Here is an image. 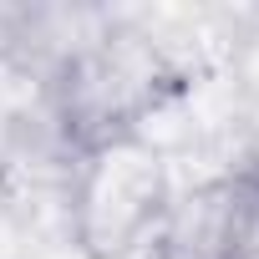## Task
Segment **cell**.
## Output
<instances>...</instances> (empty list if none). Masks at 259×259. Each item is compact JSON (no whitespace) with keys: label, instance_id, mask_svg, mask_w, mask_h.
<instances>
[{"label":"cell","instance_id":"cell-1","mask_svg":"<svg viewBox=\"0 0 259 259\" xmlns=\"http://www.w3.org/2000/svg\"><path fill=\"white\" fill-rule=\"evenodd\" d=\"M173 198V163L153 138H107L71 173V234L92 259H138L158 244Z\"/></svg>","mask_w":259,"mask_h":259}]
</instances>
